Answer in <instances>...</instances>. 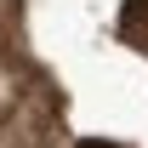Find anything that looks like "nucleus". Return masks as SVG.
I'll return each mask as SVG.
<instances>
[{"instance_id":"obj_1","label":"nucleus","mask_w":148,"mask_h":148,"mask_svg":"<svg viewBox=\"0 0 148 148\" xmlns=\"http://www.w3.org/2000/svg\"><path fill=\"white\" fill-rule=\"evenodd\" d=\"M80 148H114V143H97V137H91V143H80Z\"/></svg>"}]
</instances>
